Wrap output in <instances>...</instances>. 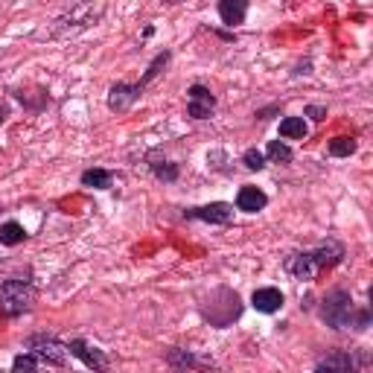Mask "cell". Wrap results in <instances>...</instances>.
Returning <instances> with one entry per match:
<instances>
[{"label": "cell", "mask_w": 373, "mask_h": 373, "mask_svg": "<svg viewBox=\"0 0 373 373\" xmlns=\"http://www.w3.org/2000/svg\"><path fill=\"white\" fill-rule=\"evenodd\" d=\"M169 365H176V367H207L202 359L187 353V350H172L169 353Z\"/></svg>", "instance_id": "obj_20"}, {"label": "cell", "mask_w": 373, "mask_h": 373, "mask_svg": "<svg viewBox=\"0 0 373 373\" xmlns=\"http://www.w3.org/2000/svg\"><path fill=\"white\" fill-rule=\"evenodd\" d=\"M321 321L333 330H347L353 327V297L344 289H333L324 304H321Z\"/></svg>", "instance_id": "obj_2"}, {"label": "cell", "mask_w": 373, "mask_h": 373, "mask_svg": "<svg viewBox=\"0 0 373 373\" xmlns=\"http://www.w3.org/2000/svg\"><path fill=\"white\" fill-rule=\"evenodd\" d=\"M265 205H268V195L251 184H245L236 195V210H245V213H260Z\"/></svg>", "instance_id": "obj_10"}, {"label": "cell", "mask_w": 373, "mask_h": 373, "mask_svg": "<svg viewBox=\"0 0 373 373\" xmlns=\"http://www.w3.org/2000/svg\"><path fill=\"white\" fill-rule=\"evenodd\" d=\"M67 353H70V356H76V359H82L85 367H91V370H96V373L108 370V356H105L103 350H99V347H91V344L82 341V338L67 341Z\"/></svg>", "instance_id": "obj_4"}, {"label": "cell", "mask_w": 373, "mask_h": 373, "mask_svg": "<svg viewBox=\"0 0 373 373\" xmlns=\"http://www.w3.org/2000/svg\"><path fill=\"white\" fill-rule=\"evenodd\" d=\"M149 166H152V172H155L158 181H163V184L178 181V163H169V161H161L155 155H149Z\"/></svg>", "instance_id": "obj_14"}, {"label": "cell", "mask_w": 373, "mask_h": 373, "mask_svg": "<svg viewBox=\"0 0 373 373\" xmlns=\"http://www.w3.org/2000/svg\"><path fill=\"white\" fill-rule=\"evenodd\" d=\"M280 137H286V140H304L306 137V122H304V117H286L280 122Z\"/></svg>", "instance_id": "obj_16"}, {"label": "cell", "mask_w": 373, "mask_h": 373, "mask_svg": "<svg viewBox=\"0 0 373 373\" xmlns=\"http://www.w3.org/2000/svg\"><path fill=\"white\" fill-rule=\"evenodd\" d=\"M356 140L353 137H335V140H330V155L333 158H350L353 152H356Z\"/></svg>", "instance_id": "obj_18"}, {"label": "cell", "mask_w": 373, "mask_h": 373, "mask_svg": "<svg viewBox=\"0 0 373 373\" xmlns=\"http://www.w3.org/2000/svg\"><path fill=\"white\" fill-rule=\"evenodd\" d=\"M245 12H248L245 0H222V4H219V18H222V23H228V27H236V23H242L245 21Z\"/></svg>", "instance_id": "obj_13"}, {"label": "cell", "mask_w": 373, "mask_h": 373, "mask_svg": "<svg viewBox=\"0 0 373 373\" xmlns=\"http://www.w3.org/2000/svg\"><path fill=\"white\" fill-rule=\"evenodd\" d=\"M35 304V289L30 280L12 277L0 286V309H4L9 318H18L23 312H30Z\"/></svg>", "instance_id": "obj_1"}, {"label": "cell", "mask_w": 373, "mask_h": 373, "mask_svg": "<svg viewBox=\"0 0 373 373\" xmlns=\"http://www.w3.org/2000/svg\"><path fill=\"white\" fill-rule=\"evenodd\" d=\"M6 117H9V108H6V105H0V126L6 122Z\"/></svg>", "instance_id": "obj_25"}, {"label": "cell", "mask_w": 373, "mask_h": 373, "mask_svg": "<svg viewBox=\"0 0 373 373\" xmlns=\"http://www.w3.org/2000/svg\"><path fill=\"white\" fill-rule=\"evenodd\" d=\"M35 365H38V359L33 353H21L12 362V373H35Z\"/></svg>", "instance_id": "obj_21"}, {"label": "cell", "mask_w": 373, "mask_h": 373, "mask_svg": "<svg viewBox=\"0 0 373 373\" xmlns=\"http://www.w3.org/2000/svg\"><path fill=\"white\" fill-rule=\"evenodd\" d=\"M82 184L93 187V190H108L114 184V176L108 169H88V172H82Z\"/></svg>", "instance_id": "obj_17"}, {"label": "cell", "mask_w": 373, "mask_h": 373, "mask_svg": "<svg viewBox=\"0 0 373 373\" xmlns=\"http://www.w3.org/2000/svg\"><path fill=\"white\" fill-rule=\"evenodd\" d=\"M265 155L271 158V161H275V163H292V149L283 143V140H271L268 143V149H265Z\"/></svg>", "instance_id": "obj_19"}, {"label": "cell", "mask_w": 373, "mask_h": 373, "mask_svg": "<svg viewBox=\"0 0 373 373\" xmlns=\"http://www.w3.org/2000/svg\"><path fill=\"white\" fill-rule=\"evenodd\" d=\"M309 254H312L315 268L324 271V268H333V265H338V263L344 260V245L335 242V239H327V242H321L318 248H312Z\"/></svg>", "instance_id": "obj_8"}, {"label": "cell", "mask_w": 373, "mask_h": 373, "mask_svg": "<svg viewBox=\"0 0 373 373\" xmlns=\"http://www.w3.org/2000/svg\"><path fill=\"white\" fill-rule=\"evenodd\" d=\"M251 304L257 312H265V315H275L280 306H283V292L275 289V286H268V289H257L254 297H251Z\"/></svg>", "instance_id": "obj_11"}, {"label": "cell", "mask_w": 373, "mask_h": 373, "mask_svg": "<svg viewBox=\"0 0 373 373\" xmlns=\"http://www.w3.org/2000/svg\"><path fill=\"white\" fill-rule=\"evenodd\" d=\"M356 370V362L350 353H344V350H335L333 356H327L324 362H321L312 373H353Z\"/></svg>", "instance_id": "obj_12"}, {"label": "cell", "mask_w": 373, "mask_h": 373, "mask_svg": "<svg viewBox=\"0 0 373 373\" xmlns=\"http://www.w3.org/2000/svg\"><path fill=\"white\" fill-rule=\"evenodd\" d=\"M166 62H169V53H166V50H163V53H161V56H155V62L149 64V70H146V76L140 79V85L146 88L149 82H152V79L158 76V73H161V67H166Z\"/></svg>", "instance_id": "obj_22"}, {"label": "cell", "mask_w": 373, "mask_h": 373, "mask_svg": "<svg viewBox=\"0 0 373 373\" xmlns=\"http://www.w3.org/2000/svg\"><path fill=\"white\" fill-rule=\"evenodd\" d=\"M216 108V96L205 88V85H193L190 88V105H187V114L193 120H207Z\"/></svg>", "instance_id": "obj_7"}, {"label": "cell", "mask_w": 373, "mask_h": 373, "mask_svg": "<svg viewBox=\"0 0 373 373\" xmlns=\"http://www.w3.org/2000/svg\"><path fill=\"white\" fill-rule=\"evenodd\" d=\"M27 350H33L35 359L47 362V365H64L67 362V344L56 341V338H44V335H33L27 338Z\"/></svg>", "instance_id": "obj_3"}, {"label": "cell", "mask_w": 373, "mask_h": 373, "mask_svg": "<svg viewBox=\"0 0 373 373\" xmlns=\"http://www.w3.org/2000/svg\"><path fill=\"white\" fill-rule=\"evenodd\" d=\"M306 117H312L315 122H321V120H327V108L324 105H306V111H304Z\"/></svg>", "instance_id": "obj_24"}, {"label": "cell", "mask_w": 373, "mask_h": 373, "mask_svg": "<svg viewBox=\"0 0 373 373\" xmlns=\"http://www.w3.org/2000/svg\"><path fill=\"white\" fill-rule=\"evenodd\" d=\"M140 93H143V85L137 82V85H126V82H117V85H111V91H108V108L111 111H129L137 99H140Z\"/></svg>", "instance_id": "obj_6"}, {"label": "cell", "mask_w": 373, "mask_h": 373, "mask_svg": "<svg viewBox=\"0 0 373 373\" xmlns=\"http://www.w3.org/2000/svg\"><path fill=\"white\" fill-rule=\"evenodd\" d=\"M242 163H245L248 169H257V172H260V169L265 166V155L260 152V149H248V152L242 155Z\"/></svg>", "instance_id": "obj_23"}, {"label": "cell", "mask_w": 373, "mask_h": 373, "mask_svg": "<svg viewBox=\"0 0 373 373\" xmlns=\"http://www.w3.org/2000/svg\"><path fill=\"white\" fill-rule=\"evenodd\" d=\"M23 239H27V231H23V225H18V222H6V225H0V245L15 248Z\"/></svg>", "instance_id": "obj_15"}, {"label": "cell", "mask_w": 373, "mask_h": 373, "mask_svg": "<svg viewBox=\"0 0 373 373\" xmlns=\"http://www.w3.org/2000/svg\"><path fill=\"white\" fill-rule=\"evenodd\" d=\"M187 219H198V222H210V225H231L234 222V207L225 202H213L205 207H190L184 210Z\"/></svg>", "instance_id": "obj_5"}, {"label": "cell", "mask_w": 373, "mask_h": 373, "mask_svg": "<svg viewBox=\"0 0 373 373\" xmlns=\"http://www.w3.org/2000/svg\"><path fill=\"white\" fill-rule=\"evenodd\" d=\"M286 271L294 277V280H315L321 271L315 268V263H312V254L309 251H297V254H292L289 260H286Z\"/></svg>", "instance_id": "obj_9"}]
</instances>
